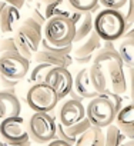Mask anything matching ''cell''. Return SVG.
Listing matches in <instances>:
<instances>
[{"label":"cell","mask_w":134,"mask_h":146,"mask_svg":"<svg viewBox=\"0 0 134 146\" xmlns=\"http://www.w3.org/2000/svg\"><path fill=\"white\" fill-rule=\"evenodd\" d=\"M104 69H106L107 80H110V85H111V90L118 95L125 93L127 92V80L124 76L123 63L120 60H110L104 64Z\"/></svg>","instance_id":"8fae6325"},{"label":"cell","mask_w":134,"mask_h":146,"mask_svg":"<svg viewBox=\"0 0 134 146\" xmlns=\"http://www.w3.org/2000/svg\"><path fill=\"white\" fill-rule=\"evenodd\" d=\"M2 2H5L6 5H10V6H14L16 9H23L24 3H26V0H2Z\"/></svg>","instance_id":"e575fe53"},{"label":"cell","mask_w":134,"mask_h":146,"mask_svg":"<svg viewBox=\"0 0 134 146\" xmlns=\"http://www.w3.org/2000/svg\"><path fill=\"white\" fill-rule=\"evenodd\" d=\"M26 102L33 112L50 113L57 106V103L60 100H58L57 95L54 93V90L49 85L41 82V83H34L29 89V92L26 95Z\"/></svg>","instance_id":"277c9868"},{"label":"cell","mask_w":134,"mask_h":146,"mask_svg":"<svg viewBox=\"0 0 134 146\" xmlns=\"http://www.w3.org/2000/svg\"><path fill=\"white\" fill-rule=\"evenodd\" d=\"M100 47H101V39L93 30L86 39H83L81 42L76 43V47H73L72 52H73L74 57H83V56L94 54V52L99 50Z\"/></svg>","instance_id":"e0dca14e"},{"label":"cell","mask_w":134,"mask_h":146,"mask_svg":"<svg viewBox=\"0 0 134 146\" xmlns=\"http://www.w3.org/2000/svg\"><path fill=\"white\" fill-rule=\"evenodd\" d=\"M44 83L49 85L54 93L57 95L58 100L64 99L73 88V76L67 67H56L53 66L46 75Z\"/></svg>","instance_id":"ba28073f"},{"label":"cell","mask_w":134,"mask_h":146,"mask_svg":"<svg viewBox=\"0 0 134 146\" xmlns=\"http://www.w3.org/2000/svg\"><path fill=\"white\" fill-rule=\"evenodd\" d=\"M74 44L70 43V44H66V46H53V44H49L44 39L40 40V47L39 49H43V50H47L50 53H54V54H60V56H66V54H70L72 50H73Z\"/></svg>","instance_id":"4316f807"},{"label":"cell","mask_w":134,"mask_h":146,"mask_svg":"<svg viewBox=\"0 0 134 146\" xmlns=\"http://www.w3.org/2000/svg\"><path fill=\"white\" fill-rule=\"evenodd\" d=\"M94 60H93V63H97V64H106L107 62H110V60H120L121 62V59H120V56H118V53L117 52H111V50H106V49H100L99 52H97V54L93 57ZM123 63V62H121Z\"/></svg>","instance_id":"83f0119b"},{"label":"cell","mask_w":134,"mask_h":146,"mask_svg":"<svg viewBox=\"0 0 134 146\" xmlns=\"http://www.w3.org/2000/svg\"><path fill=\"white\" fill-rule=\"evenodd\" d=\"M73 10L77 12H97L100 9L99 0H66Z\"/></svg>","instance_id":"d4e9b609"},{"label":"cell","mask_w":134,"mask_h":146,"mask_svg":"<svg viewBox=\"0 0 134 146\" xmlns=\"http://www.w3.org/2000/svg\"><path fill=\"white\" fill-rule=\"evenodd\" d=\"M26 2H32V0H26Z\"/></svg>","instance_id":"b9f144b4"},{"label":"cell","mask_w":134,"mask_h":146,"mask_svg":"<svg viewBox=\"0 0 134 146\" xmlns=\"http://www.w3.org/2000/svg\"><path fill=\"white\" fill-rule=\"evenodd\" d=\"M5 6H6V3L0 0V16H2V10H3V7H5Z\"/></svg>","instance_id":"ab89813d"},{"label":"cell","mask_w":134,"mask_h":146,"mask_svg":"<svg viewBox=\"0 0 134 146\" xmlns=\"http://www.w3.org/2000/svg\"><path fill=\"white\" fill-rule=\"evenodd\" d=\"M47 146H73V145L67 143V142H64V140H61V139H58V137H54L53 140L47 142Z\"/></svg>","instance_id":"d590c367"},{"label":"cell","mask_w":134,"mask_h":146,"mask_svg":"<svg viewBox=\"0 0 134 146\" xmlns=\"http://www.w3.org/2000/svg\"><path fill=\"white\" fill-rule=\"evenodd\" d=\"M133 33H134L133 29H130V32H124L123 36H125V39L117 47V53L123 62V66H127L128 69L133 67V60H134V36H133Z\"/></svg>","instance_id":"d6986e66"},{"label":"cell","mask_w":134,"mask_h":146,"mask_svg":"<svg viewBox=\"0 0 134 146\" xmlns=\"http://www.w3.org/2000/svg\"><path fill=\"white\" fill-rule=\"evenodd\" d=\"M99 5H101L104 9H114L120 10L127 5V0H99Z\"/></svg>","instance_id":"1f68e13d"},{"label":"cell","mask_w":134,"mask_h":146,"mask_svg":"<svg viewBox=\"0 0 134 146\" xmlns=\"http://www.w3.org/2000/svg\"><path fill=\"white\" fill-rule=\"evenodd\" d=\"M22 25H23V26H26V27H29L30 30H33L37 36L43 37V26H41L40 23H37L33 17H30V16H29V17H26V19H24V22H23Z\"/></svg>","instance_id":"4dcf8cb0"},{"label":"cell","mask_w":134,"mask_h":146,"mask_svg":"<svg viewBox=\"0 0 134 146\" xmlns=\"http://www.w3.org/2000/svg\"><path fill=\"white\" fill-rule=\"evenodd\" d=\"M84 110H86V117L89 119L91 126L104 129L110 123H114L116 110H114L113 105L106 98L96 96V98L90 99V102L87 103V108H84Z\"/></svg>","instance_id":"5b68a950"},{"label":"cell","mask_w":134,"mask_h":146,"mask_svg":"<svg viewBox=\"0 0 134 146\" xmlns=\"http://www.w3.org/2000/svg\"><path fill=\"white\" fill-rule=\"evenodd\" d=\"M20 80H13V79H9V78H5L0 75V86L3 89H14L17 85H19Z\"/></svg>","instance_id":"d6a6232c"},{"label":"cell","mask_w":134,"mask_h":146,"mask_svg":"<svg viewBox=\"0 0 134 146\" xmlns=\"http://www.w3.org/2000/svg\"><path fill=\"white\" fill-rule=\"evenodd\" d=\"M33 59L36 60V63H47L50 66H56V67H67L73 63V57L70 54H66V56H60V54H54L50 53L47 50L39 49L34 54Z\"/></svg>","instance_id":"2e32d148"},{"label":"cell","mask_w":134,"mask_h":146,"mask_svg":"<svg viewBox=\"0 0 134 146\" xmlns=\"http://www.w3.org/2000/svg\"><path fill=\"white\" fill-rule=\"evenodd\" d=\"M30 70V60L22 56L19 52H5L0 54V75L22 80Z\"/></svg>","instance_id":"8992f818"},{"label":"cell","mask_w":134,"mask_h":146,"mask_svg":"<svg viewBox=\"0 0 134 146\" xmlns=\"http://www.w3.org/2000/svg\"><path fill=\"white\" fill-rule=\"evenodd\" d=\"M74 33L76 26L67 17H50L43 26V39L53 46H66L73 43Z\"/></svg>","instance_id":"7a4b0ae2"},{"label":"cell","mask_w":134,"mask_h":146,"mask_svg":"<svg viewBox=\"0 0 134 146\" xmlns=\"http://www.w3.org/2000/svg\"><path fill=\"white\" fill-rule=\"evenodd\" d=\"M30 140L26 142H17V143H10V142H3L2 140V146H30Z\"/></svg>","instance_id":"8d00e7d4"},{"label":"cell","mask_w":134,"mask_h":146,"mask_svg":"<svg viewBox=\"0 0 134 146\" xmlns=\"http://www.w3.org/2000/svg\"><path fill=\"white\" fill-rule=\"evenodd\" d=\"M99 96H101V98H106L111 105H113V108H114V110H116V113L124 106V100H123V98H121V95H118V93H114L113 90H108V89H106L104 92H101Z\"/></svg>","instance_id":"f1b7e54d"},{"label":"cell","mask_w":134,"mask_h":146,"mask_svg":"<svg viewBox=\"0 0 134 146\" xmlns=\"http://www.w3.org/2000/svg\"><path fill=\"white\" fill-rule=\"evenodd\" d=\"M114 122H116V126L120 129V132L125 137L133 139L134 137V105L131 102L125 103L116 113Z\"/></svg>","instance_id":"5bb4252c"},{"label":"cell","mask_w":134,"mask_h":146,"mask_svg":"<svg viewBox=\"0 0 134 146\" xmlns=\"http://www.w3.org/2000/svg\"><path fill=\"white\" fill-rule=\"evenodd\" d=\"M53 66L47 64V63H36V66L30 70V82L34 83H41L46 79V75L49 73V70Z\"/></svg>","instance_id":"484cf974"},{"label":"cell","mask_w":134,"mask_h":146,"mask_svg":"<svg viewBox=\"0 0 134 146\" xmlns=\"http://www.w3.org/2000/svg\"><path fill=\"white\" fill-rule=\"evenodd\" d=\"M50 2H54V0H40V3H50Z\"/></svg>","instance_id":"60d3db41"},{"label":"cell","mask_w":134,"mask_h":146,"mask_svg":"<svg viewBox=\"0 0 134 146\" xmlns=\"http://www.w3.org/2000/svg\"><path fill=\"white\" fill-rule=\"evenodd\" d=\"M57 117H58V123H61L63 126H70V125L80 122L81 119L86 117V110H84L83 102L74 100L70 98L64 99L60 103Z\"/></svg>","instance_id":"30bf717a"},{"label":"cell","mask_w":134,"mask_h":146,"mask_svg":"<svg viewBox=\"0 0 134 146\" xmlns=\"http://www.w3.org/2000/svg\"><path fill=\"white\" fill-rule=\"evenodd\" d=\"M74 59H76L77 63L84 64V63H87V62H90V60L93 59V54H90V56H83V57H74Z\"/></svg>","instance_id":"74e56055"},{"label":"cell","mask_w":134,"mask_h":146,"mask_svg":"<svg viewBox=\"0 0 134 146\" xmlns=\"http://www.w3.org/2000/svg\"><path fill=\"white\" fill-rule=\"evenodd\" d=\"M93 30L101 40H118L125 32L124 15L120 10L103 9L93 19Z\"/></svg>","instance_id":"6da1fadb"},{"label":"cell","mask_w":134,"mask_h":146,"mask_svg":"<svg viewBox=\"0 0 134 146\" xmlns=\"http://www.w3.org/2000/svg\"><path fill=\"white\" fill-rule=\"evenodd\" d=\"M30 17H33L37 23H40L41 26H44V23H46V17H44V15H43V12L39 9V7H34L33 10H32V16Z\"/></svg>","instance_id":"836d02e7"},{"label":"cell","mask_w":134,"mask_h":146,"mask_svg":"<svg viewBox=\"0 0 134 146\" xmlns=\"http://www.w3.org/2000/svg\"><path fill=\"white\" fill-rule=\"evenodd\" d=\"M91 32H93V13L91 12H83L81 19L76 25V33H74V39H73V44L86 39Z\"/></svg>","instance_id":"603a6c76"},{"label":"cell","mask_w":134,"mask_h":146,"mask_svg":"<svg viewBox=\"0 0 134 146\" xmlns=\"http://www.w3.org/2000/svg\"><path fill=\"white\" fill-rule=\"evenodd\" d=\"M104 129L106 130H103V146H120V143L125 139L116 123H110Z\"/></svg>","instance_id":"cb8c5ba5"},{"label":"cell","mask_w":134,"mask_h":146,"mask_svg":"<svg viewBox=\"0 0 134 146\" xmlns=\"http://www.w3.org/2000/svg\"><path fill=\"white\" fill-rule=\"evenodd\" d=\"M0 139L3 142H10V143L30 140L26 120L20 115L0 120Z\"/></svg>","instance_id":"52a82bcc"},{"label":"cell","mask_w":134,"mask_h":146,"mask_svg":"<svg viewBox=\"0 0 134 146\" xmlns=\"http://www.w3.org/2000/svg\"><path fill=\"white\" fill-rule=\"evenodd\" d=\"M29 139L36 143H47L56 137V120L50 113L34 112L26 122Z\"/></svg>","instance_id":"3957f363"},{"label":"cell","mask_w":134,"mask_h":146,"mask_svg":"<svg viewBox=\"0 0 134 146\" xmlns=\"http://www.w3.org/2000/svg\"><path fill=\"white\" fill-rule=\"evenodd\" d=\"M43 5V15L47 19L50 17H54V16H60V17H67L69 19L70 16V12H72V7L67 5L66 0H54V2H50V3H41Z\"/></svg>","instance_id":"7402d4cb"},{"label":"cell","mask_w":134,"mask_h":146,"mask_svg":"<svg viewBox=\"0 0 134 146\" xmlns=\"http://www.w3.org/2000/svg\"><path fill=\"white\" fill-rule=\"evenodd\" d=\"M91 126V123L89 122L87 117L81 119L80 122L74 123V125H70V126H63L61 123H56V137L70 143V145H74L76 139L83 133L86 132L89 127Z\"/></svg>","instance_id":"4fadbf2b"},{"label":"cell","mask_w":134,"mask_h":146,"mask_svg":"<svg viewBox=\"0 0 134 146\" xmlns=\"http://www.w3.org/2000/svg\"><path fill=\"white\" fill-rule=\"evenodd\" d=\"M81 99H93L99 96V93L94 90V88L90 83L89 78V69H81L77 76L73 79V88H72Z\"/></svg>","instance_id":"9a60e30c"},{"label":"cell","mask_w":134,"mask_h":146,"mask_svg":"<svg viewBox=\"0 0 134 146\" xmlns=\"http://www.w3.org/2000/svg\"><path fill=\"white\" fill-rule=\"evenodd\" d=\"M19 20H20V10L16 9L14 6L6 5L2 10V16H0V32L2 33L14 32Z\"/></svg>","instance_id":"ac0fdd59"},{"label":"cell","mask_w":134,"mask_h":146,"mask_svg":"<svg viewBox=\"0 0 134 146\" xmlns=\"http://www.w3.org/2000/svg\"><path fill=\"white\" fill-rule=\"evenodd\" d=\"M22 110L20 100L14 93V89L0 90V120L10 116H19Z\"/></svg>","instance_id":"7c38bea8"},{"label":"cell","mask_w":134,"mask_h":146,"mask_svg":"<svg viewBox=\"0 0 134 146\" xmlns=\"http://www.w3.org/2000/svg\"><path fill=\"white\" fill-rule=\"evenodd\" d=\"M89 78H90L91 86L99 95L107 89V75L103 64L91 63V66L89 67Z\"/></svg>","instance_id":"ffe728a7"},{"label":"cell","mask_w":134,"mask_h":146,"mask_svg":"<svg viewBox=\"0 0 134 146\" xmlns=\"http://www.w3.org/2000/svg\"><path fill=\"white\" fill-rule=\"evenodd\" d=\"M120 146H134V140L133 139H128V137H125L121 143H120Z\"/></svg>","instance_id":"f35d334b"},{"label":"cell","mask_w":134,"mask_h":146,"mask_svg":"<svg viewBox=\"0 0 134 146\" xmlns=\"http://www.w3.org/2000/svg\"><path fill=\"white\" fill-rule=\"evenodd\" d=\"M5 52H19L14 37H6L0 40V53H5Z\"/></svg>","instance_id":"f546056e"},{"label":"cell","mask_w":134,"mask_h":146,"mask_svg":"<svg viewBox=\"0 0 134 146\" xmlns=\"http://www.w3.org/2000/svg\"><path fill=\"white\" fill-rule=\"evenodd\" d=\"M43 37L37 36L33 30H30L26 26H20L19 29H16V35H14V40H16V46L17 50L22 56H24L26 59H32L33 54L39 50L40 47V40Z\"/></svg>","instance_id":"9c48e42d"},{"label":"cell","mask_w":134,"mask_h":146,"mask_svg":"<svg viewBox=\"0 0 134 146\" xmlns=\"http://www.w3.org/2000/svg\"><path fill=\"white\" fill-rule=\"evenodd\" d=\"M73 146H103V129L90 126L76 139Z\"/></svg>","instance_id":"44dd1931"}]
</instances>
